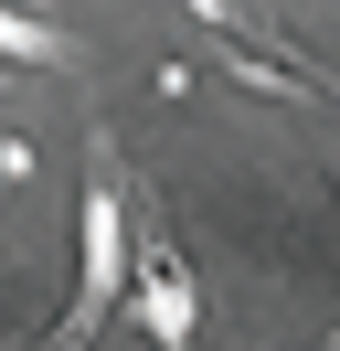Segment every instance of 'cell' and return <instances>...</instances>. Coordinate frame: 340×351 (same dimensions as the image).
I'll return each mask as SVG.
<instances>
[{"instance_id":"6da1fadb","label":"cell","mask_w":340,"mask_h":351,"mask_svg":"<svg viewBox=\"0 0 340 351\" xmlns=\"http://www.w3.org/2000/svg\"><path fill=\"white\" fill-rule=\"evenodd\" d=\"M75 234H85V277H75V298H64V319H53L42 351H85L96 319H106V298H117V277H127V213H117V192H85Z\"/></svg>"},{"instance_id":"3957f363","label":"cell","mask_w":340,"mask_h":351,"mask_svg":"<svg viewBox=\"0 0 340 351\" xmlns=\"http://www.w3.org/2000/svg\"><path fill=\"white\" fill-rule=\"evenodd\" d=\"M0 64H64V32L32 22V11H11L0 0Z\"/></svg>"},{"instance_id":"277c9868","label":"cell","mask_w":340,"mask_h":351,"mask_svg":"<svg viewBox=\"0 0 340 351\" xmlns=\"http://www.w3.org/2000/svg\"><path fill=\"white\" fill-rule=\"evenodd\" d=\"M191 11H202V22L223 32V43H255V53H276V22L255 11V0H191Z\"/></svg>"},{"instance_id":"7a4b0ae2","label":"cell","mask_w":340,"mask_h":351,"mask_svg":"<svg viewBox=\"0 0 340 351\" xmlns=\"http://www.w3.org/2000/svg\"><path fill=\"white\" fill-rule=\"evenodd\" d=\"M127 266H138V319H149V341L181 351V341H191V266L170 256V245H138Z\"/></svg>"}]
</instances>
